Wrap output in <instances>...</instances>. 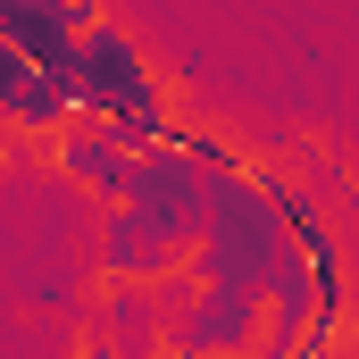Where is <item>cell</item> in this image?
Wrapping results in <instances>:
<instances>
[{
	"instance_id": "7a4b0ae2",
	"label": "cell",
	"mask_w": 359,
	"mask_h": 359,
	"mask_svg": "<svg viewBox=\"0 0 359 359\" xmlns=\"http://www.w3.org/2000/svg\"><path fill=\"white\" fill-rule=\"evenodd\" d=\"M168 284H176L168 351L209 359V351H251V343H268V301H259V292H234V284H201L192 268H184V276H168Z\"/></svg>"
},
{
	"instance_id": "6da1fadb",
	"label": "cell",
	"mask_w": 359,
	"mask_h": 359,
	"mask_svg": "<svg viewBox=\"0 0 359 359\" xmlns=\"http://www.w3.org/2000/svg\"><path fill=\"white\" fill-rule=\"evenodd\" d=\"M209 184H217V159L201 151V134L176 126L151 159L126 201L100 209L92 226V268L109 284H168V276L192 268L201 234H209Z\"/></svg>"
},
{
	"instance_id": "8992f818",
	"label": "cell",
	"mask_w": 359,
	"mask_h": 359,
	"mask_svg": "<svg viewBox=\"0 0 359 359\" xmlns=\"http://www.w3.org/2000/svg\"><path fill=\"white\" fill-rule=\"evenodd\" d=\"M343 351H359V318H351V326H343Z\"/></svg>"
},
{
	"instance_id": "5b68a950",
	"label": "cell",
	"mask_w": 359,
	"mask_h": 359,
	"mask_svg": "<svg viewBox=\"0 0 359 359\" xmlns=\"http://www.w3.org/2000/svg\"><path fill=\"white\" fill-rule=\"evenodd\" d=\"M109 8L100 0H0V50L17 59H76Z\"/></svg>"
},
{
	"instance_id": "277c9868",
	"label": "cell",
	"mask_w": 359,
	"mask_h": 359,
	"mask_svg": "<svg viewBox=\"0 0 359 359\" xmlns=\"http://www.w3.org/2000/svg\"><path fill=\"white\" fill-rule=\"evenodd\" d=\"M42 151H50V176L67 184V192H84V201H100V209H109V201H126L134 176H142V159H151V151H134L109 117H76V126H67V134H50Z\"/></svg>"
},
{
	"instance_id": "3957f363",
	"label": "cell",
	"mask_w": 359,
	"mask_h": 359,
	"mask_svg": "<svg viewBox=\"0 0 359 359\" xmlns=\"http://www.w3.org/2000/svg\"><path fill=\"white\" fill-rule=\"evenodd\" d=\"M0 117L17 142H50L84 117V50L76 59H0Z\"/></svg>"
}]
</instances>
